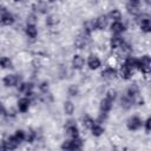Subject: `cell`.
Instances as JSON below:
<instances>
[{
    "instance_id": "obj_1",
    "label": "cell",
    "mask_w": 151,
    "mask_h": 151,
    "mask_svg": "<svg viewBox=\"0 0 151 151\" xmlns=\"http://www.w3.org/2000/svg\"><path fill=\"white\" fill-rule=\"evenodd\" d=\"M136 24L138 25V27L140 28V31L145 34H149L151 32V18L147 13L142 12L139 15H137L134 18Z\"/></svg>"
},
{
    "instance_id": "obj_2",
    "label": "cell",
    "mask_w": 151,
    "mask_h": 151,
    "mask_svg": "<svg viewBox=\"0 0 151 151\" xmlns=\"http://www.w3.org/2000/svg\"><path fill=\"white\" fill-rule=\"evenodd\" d=\"M83 146H84V140L80 137H77V138H68L64 140L60 145V149L66 151H74V150H81Z\"/></svg>"
},
{
    "instance_id": "obj_3",
    "label": "cell",
    "mask_w": 151,
    "mask_h": 151,
    "mask_svg": "<svg viewBox=\"0 0 151 151\" xmlns=\"http://www.w3.org/2000/svg\"><path fill=\"white\" fill-rule=\"evenodd\" d=\"M137 71H139L143 76H149L151 71V57L149 54H143L138 58Z\"/></svg>"
},
{
    "instance_id": "obj_4",
    "label": "cell",
    "mask_w": 151,
    "mask_h": 151,
    "mask_svg": "<svg viewBox=\"0 0 151 151\" xmlns=\"http://www.w3.org/2000/svg\"><path fill=\"white\" fill-rule=\"evenodd\" d=\"M126 127L129 131H132V132L139 131L140 129H143V119L139 116L133 114L129 117V119L126 120Z\"/></svg>"
},
{
    "instance_id": "obj_5",
    "label": "cell",
    "mask_w": 151,
    "mask_h": 151,
    "mask_svg": "<svg viewBox=\"0 0 151 151\" xmlns=\"http://www.w3.org/2000/svg\"><path fill=\"white\" fill-rule=\"evenodd\" d=\"M65 131H66V134H67L70 138L80 137L79 126L77 125L76 120H73V119H70V120L66 122V124H65Z\"/></svg>"
},
{
    "instance_id": "obj_6",
    "label": "cell",
    "mask_w": 151,
    "mask_h": 151,
    "mask_svg": "<svg viewBox=\"0 0 151 151\" xmlns=\"http://www.w3.org/2000/svg\"><path fill=\"white\" fill-rule=\"evenodd\" d=\"M20 77L17 73H7L2 78V85L5 87H17V85L20 83Z\"/></svg>"
},
{
    "instance_id": "obj_7",
    "label": "cell",
    "mask_w": 151,
    "mask_h": 151,
    "mask_svg": "<svg viewBox=\"0 0 151 151\" xmlns=\"http://www.w3.org/2000/svg\"><path fill=\"white\" fill-rule=\"evenodd\" d=\"M19 144L20 143L12 134L0 142V150H15V149H18Z\"/></svg>"
},
{
    "instance_id": "obj_8",
    "label": "cell",
    "mask_w": 151,
    "mask_h": 151,
    "mask_svg": "<svg viewBox=\"0 0 151 151\" xmlns=\"http://www.w3.org/2000/svg\"><path fill=\"white\" fill-rule=\"evenodd\" d=\"M31 104H32V100H31L28 97L24 96V97H21V98H19V99L17 100V106H15V107H17L18 112H20V113H26V112L29 111Z\"/></svg>"
},
{
    "instance_id": "obj_9",
    "label": "cell",
    "mask_w": 151,
    "mask_h": 151,
    "mask_svg": "<svg viewBox=\"0 0 151 151\" xmlns=\"http://www.w3.org/2000/svg\"><path fill=\"white\" fill-rule=\"evenodd\" d=\"M86 65H87L88 70L96 71V70H99L101 67V60L97 54L91 53L86 59Z\"/></svg>"
},
{
    "instance_id": "obj_10",
    "label": "cell",
    "mask_w": 151,
    "mask_h": 151,
    "mask_svg": "<svg viewBox=\"0 0 151 151\" xmlns=\"http://www.w3.org/2000/svg\"><path fill=\"white\" fill-rule=\"evenodd\" d=\"M100 76H101V78H103L104 80H107V81L114 80V79L118 78V70H117L114 66H109V65H107V67H105V68L101 71Z\"/></svg>"
},
{
    "instance_id": "obj_11",
    "label": "cell",
    "mask_w": 151,
    "mask_h": 151,
    "mask_svg": "<svg viewBox=\"0 0 151 151\" xmlns=\"http://www.w3.org/2000/svg\"><path fill=\"white\" fill-rule=\"evenodd\" d=\"M14 22H15V17H14V14L12 12L6 9L2 13H0V25L1 26L8 27V26L14 25Z\"/></svg>"
},
{
    "instance_id": "obj_12",
    "label": "cell",
    "mask_w": 151,
    "mask_h": 151,
    "mask_svg": "<svg viewBox=\"0 0 151 151\" xmlns=\"http://www.w3.org/2000/svg\"><path fill=\"white\" fill-rule=\"evenodd\" d=\"M85 64H86V60H85V58H84L80 53H76V54L72 55V59H71V66H72L73 70H76V71H80V70L84 68Z\"/></svg>"
},
{
    "instance_id": "obj_13",
    "label": "cell",
    "mask_w": 151,
    "mask_h": 151,
    "mask_svg": "<svg viewBox=\"0 0 151 151\" xmlns=\"http://www.w3.org/2000/svg\"><path fill=\"white\" fill-rule=\"evenodd\" d=\"M109 18L106 14H100L98 15L96 19H93V24H94V28L98 31H105L109 26Z\"/></svg>"
},
{
    "instance_id": "obj_14",
    "label": "cell",
    "mask_w": 151,
    "mask_h": 151,
    "mask_svg": "<svg viewBox=\"0 0 151 151\" xmlns=\"http://www.w3.org/2000/svg\"><path fill=\"white\" fill-rule=\"evenodd\" d=\"M125 44V39L122 37V35H116V34H112V37L110 38L109 40V46L111 50L113 51H119L123 45Z\"/></svg>"
},
{
    "instance_id": "obj_15",
    "label": "cell",
    "mask_w": 151,
    "mask_h": 151,
    "mask_svg": "<svg viewBox=\"0 0 151 151\" xmlns=\"http://www.w3.org/2000/svg\"><path fill=\"white\" fill-rule=\"evenodd\" d=\"M126 24L123 22V20L120 21H112L110 24V31L112 34H116V35H122L125 31H126Z\"/></svg>"
},
{
    "instance_id": "obj_16",
    "label": "cell",
    "mask_w": 151,
    "mask_h": 151,
    "mask_svg": "<svg viewBox=\"0 0 151 151\" xmlns=\"http://www.w3.org/2000/svg\"><path fill=\"white\" fill-rule=\"evenodd\" d=\"M32 9H33V13H38V14H46L47 11H48V5H47V1L45 0H35L32 5Z\"/></svg>"
},
{
    "instance_id": "obj_17",
    "label": "cell",
    "mask_w": 151,
    "mask_h": 151,
    "mask_svg": "<svg viewBox=\"0 0 151 151\" xmlns=\"http://www.w3.org/2000/svg\"><path fill=\"white\" fill-rule=\"evenodd\" d=\"M88 39H90V35H86L85 33H80L74 39V47L78 48V50H84L86 46H87V42H88Z\"/></svg>"
},
{
    "instance_id": "obj_18",
    "label": "cell",
    "mask_w": 151,
    "mask_h": 151,
    "mask_svg": "<svg viewBox=\"0 0 151 151\" xmlns=\"http://www.w3.org/2000/svg\"><path fill=\"white\" fill-rule=\"evenodd\" d=\"M133 72L134 71H132L124 63H122L119 68H118V77H120L123 80H130L132 78V76H133Z\"/></svg>"
},
{
    "instance_id": "obj_19",
    "label": "cell",
    "mask_w": 151,
    "mask_h": 151,
    "mask_svg": "<svg viewBox=\"0 0 151 151\" xmlns=\"http://www.w3.org/2000/svg\"><path fill=\"white\" fill-rule=\"evenodd\" d=\"M17 90H18V92H20L22 94H27V93L34 91V84L32 81H20L17 85Z\"/></svg>"
},
{
    "instance_id": "obj_20",
    "label": "cell",
    "mask_w": 151,
    "mask_h": 151,
    "mask_svg": "<svg viewBox=\"0 0 151 151\" xmlns=\"http://www.w3.org/2000/svg\"><path fill=\"white\" fill-rule=\"evenodd\" d=\"M129 98H131L132 100H133V103H134V100L138 98V97H140V88H139V86L137 85V84H131V85H129V87L126 88V93H125Z\"/></svg>"
},
{
    "instance_id": "obj_21",
    "label": "cell",
    "mask_w": 151,
    "mask_h": 151,
    "mask_svg": "<svg viewBox=\"0 0 151 151\" xmlns=\"http://www.w3.org/2000/svg\"><path fill=\"white\" fill-rule=\"evenodd\" d=\"M125 8H126V12H127L131 17H133V18H136L137 15H139V14L143 12V11L140 9V4H134V2H129V1H127Z\"/></svg>"
},
{
    "instance_id": "obj_22",
    "label": "cell",
    "mask_w": 151,
    "mask_h": 151,
    "mask_svg": "<svg viewBox=\"0 0 151 151\" xmlns=\"http://www.w3.org/2000/svg\"><path fill=\"white\" fill-rule=\"evenodd\" d=\"M113 107V101L107 99L106 97H104L100 101H99V111L101 113H109Z\"/></svg>"
},
{
    "instance_id": "obj_23",
    "label": "cell",
    "mask_w": 151,
    "mask_h": 151,
    "mask_svg": "<svg viewBox=\"0 0 151 151\" xmlns=\"http://www.w3.org/2000/svg\"><path fill=\"white\" fill-rule=\"evenodd\" d=\"M38 33H39V31H38V26L37 25H34V24H26V26H25V34H26L27 38L35 39L38 37Z\"/></svg>"
},
{
    "instance_id": "obj_24",
    "label": "cell",
    "mask_w": 151,
    "mask_h": 151,
    "mask_svg": "<svg viewBox=\"0 0 151 151\" xmlns=\"http://www.w3.org/2000/svg\"><path fill=\"white\" fill-rule=\"evenodd\" d=\"M90 131H91V134H92L93 137L98 138V137H100V136L104 134V132H105V127L101 125V123H98V122L94 120V123H93V125L91 126Z\"/></svg>"
},
{
    "instance_id": "obj_25",
    "label": "cell",
    "mask_w": 151,
    "mask_h": 151,
    "mask_svg": "<svg viewBox=\"0 0 151 151\" xmlns=\"http://www.w3.org/2000/svg\"><path fill=\"white\" fill-rule=\"evenodd\" d=\"M106 15H107V18L111 19L112 21H120V20H123V13H122V11L118 9V8H112V9H110L109 14H106Z\"/></svg>"
},
{
    "instance_id": "obj_26",
    "label": "cell",
    "mask_w": 151,
    "mask_h": 151,
    "mask_svg": "<svg viewBox=\"0 0 151 151\" xmlns=\"http://www.w3.org/2000/svg\"><path fill=\"white\" fill-rule=\"evenodd\" d=\"M119 103H120V107H122L123 110H130V109L133 106V104H134L133 100H132L131 98H129L126 94H124V96L120 97Z\"/></svg>"
},
{
    "instance_id": "obj_27",
    "label": "cell",
    "mask_w": 151,
    "mask_h": 151,
    "mask_svg": "<svg viewBox=\"0 0 151 151\" xmlns=\"http://www.w3.org/2000/svg\"><path fill=\"white\" fill-rule=\"evenodd\" d=\"M63 110L66 116H73V113L76 111V105L73 104L72 100H65L64 105H63Z\"/></svg>"
},
{
    "instance_id": "obj_28",
    "label": "cell",
    "mask_w": 151,
    "mask_h": 151,
    "mask_svg": "<svg viewBox=\"0 0 151 151\" xmlns=\"http://www.w3.org/2000/svg\"><path fill=\"white\" fill-rule=\"evenodd\" d=\"M0 68H2V70H11V68H13V60L9 57H7V55L0 57Z\"/></svg>"
},
{
    "instance_id": "obj_29",
    "label": "cell",
    "mask_w": 151,
    "mask_h": 151,
    "mask_svg": "<svg viewBox=\"0 0 151 151\" xmlns=\"http://www.w3.org/2000/svg\"><path fill=\"white\" fill-rule=\"evenodd\" d=\"M46 25L50 26V27H54L57 26L59 22H60V17L57 15V14H48L46 17V20H45Z\"/></svg>"
},
{
    "instance_id": "obj_30",
    "label": "cell",
    "mask_w": 151,
    "mask_h": 151,
    "mask_svg": "<svg viewBox=\"0 0 151 151\" xmlns=\"http://www.w3.org/2000/svg\"><path fill=\"white\" fill-rule=\"evenodd\" d=\"M38 138V133L32 130V129H28L26 130V133H25V142L28 143V144H32L35 142V139Z\"/></svg>"
},
{
    "instance_id": "obj_31",
    "label": "cell",
    "mask_w": 151,
    "mask_h": 151,
    "mask_svg": "<svg viewBox=\"0 0 151 151\" xmlns=\"http://www.w3.org/2000/svg\"><path fill=\"white\" fill-rule=\"evenodd\" d=\"M93 123H94V119H93L92 117H90L88 114L83 116V118H81V124H83V126H84L86 130H90L91 126L93 125Z\"/></svg>"
},
{
    "instance_id": "obj_32",
    "label": "cell",
    "mask_w": 151,
    "mask_h": 151,
    "mask_svg": "<svg viewBox=\"0 0 151 151\" xmlns=\"http://www.w3.org/2000/svg\"><path fill=\"white\" fill-rule=\"evenodd\" d=\"M105 97H106L107 99H110V100H112V101L114 103V101H116V99L118 98V91H117L116 88L111 87V88H109V90L105 92Z\"/></svg>"
},
{
    "instance_id": "obj_33",
    "label": "cell",
    "mask_w": 151,
    "mask_h": 151,
    "mask_svg": "<svg viewBox=\"0 0 151 151\" xmlns=\"http://www.w3.org/2000/svg\"><path fill=\"white\" fill-rule=\"evenodd\" d=\"M25 133H26L25 130L18 129V130H15V132L13 133V137H14L19 143H22V142H25Z\"/></svg>"
},
{
    "instance_id": "obj_34",
    "label": "cell",
    "mask_w": 151,
    "mask_h": 151,
    "mask_svg": "<svg viewBox=\"0 0 151 151\" xmlns=\"http://www.w3.org/2000/svg\"><path fill=\"white\" fill-rule=\"evenodd\" d=\"M38 88H39L40 93H47L50 90V83L47 80H42L38 84Z\"/></svg>"
},
{
    "instance_id": "obj_35",
    "label": "cell",
    "mask_w": 151,
    "mask_h": 151,
    "mask_svg": "<svg viewBox=\"0 0 151 151\" xmlns=\"http://www.w3.org/2000/svg\"><path fill=\"white\" fill-rule=\"evenodd\" d=\"M67 93L70 97H77L79 94V87L77 85H70L68 88H67Z\"/></svg>"
},
{
    "instance_id": "obj_36",
    "label": "cell",
    "mask_w": 151,
    "mask_h": 151,
    "mask_svg": "<svg viewBox=\"0 0 151 151\" xmlns=\"http://www.w3.org/2000/svg\"><path fill=\"white\" fill-rule=\"evenodd\" d=\"M143 129L146 133H150V131H151V117H147L145 120H143Z\"/></svg>"
},
{
    "instance_id": "obj_37",
    "label": "cell",
    "mask_w": 151,
    "mask_h": 151,
    "mask_svg": "<svg viewBox=\"0 0 151 151\" xmlns=\"http://www.w3.org/2000/svg\"><path fill=\"white\" fill-rule=\"evenodd\" d=\"M37 21H38V17H37L35 13H32V14H28L27 15L26 24H34V25H37Z\"/></svg>"
},
{
    "instance_id": "obj_38",
    "label": "cell",
    "mask_w": 151,
    "mask_h": 151,
    "mask_svg": "<svg viewBox=\"0 0 151 151\" xmlns=\"http://www.w3.org/2000/svg\"><path fill=\"white\" fill-rule=\"evenodd\" d=\"M5 112H6V106H5V104L0 100V116H4Z\"/></svg>"
},
{
    "instance_id": "obj_39",
    "label": "cell",
    "mask_w": 151,
    "mask_h": 151,
    "mask_svg": "<svg viewBox=\"0 0 151 151\" xmlns=\"http://www.w3.org/2000/svg\"><path fill=\"white\" fill-rule=\"evenodd\" d=\"M143 0H129V2H134V4H140Z\"/></svg>"
},
{
    "instance_id": "obj_40",
    "label": "cell",
    "mask_w": 151,
    "mask_h": 151,
    "mask_svg": "<svg viewBox=\"0 0 151 151\" xmlns=\"http://www.w3.org/2000/svg\"><path fill=\"white\" fill-rule=\"evenodd\" d=\"M14 1H21V0H14Z\"/></svg>"
},
{
    "instance_id": "obj_41",
    "label": "cell",
    "mask_w": 151,
    "mask_h": 151,
    "mask_svg": "<svg viewBox=\"0 0 151 151\" xmlns=\"http://www.w3.org/2000/svg\"><path fill=\"white\" fill-rule=\"evenodd\" d=\"M60 1H65V0H60Z\"/></svg>"
},
{
    "instance_id": "obj_42",
    "label": "cell",
    "mask_w": 151,
    "mask_h": 151,
    "mask_svg": "<svg viewBox=\"0 0 151 151\" xmlns=\"http://www.w3.org/2000/svg\"><path fill=\"white\" fill-rule=\"evenodd\" d=\"M1 1H2V0H0V2H1Z\"/></svg>"
}]
</instances>
